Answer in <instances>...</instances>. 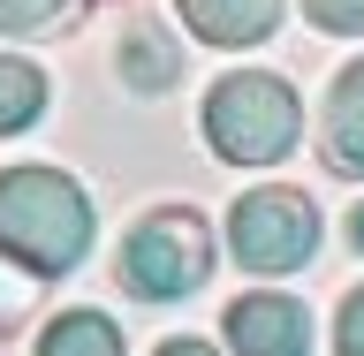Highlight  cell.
I'll return each instance as SVG.
<instances>
[{"label": "cell", "mask_w": 364, "mask_h": 356, "mask_svg": "<svg viewBox=\"0 0 364 356\" xmlns=\"http://www.w3.org/2000/svg\"><path fill=\"white\" fill-rule=\"evenodd\" d=\"M0 258L38 281H61L91 258V198L61 167H8L0 175Z\"/></svg>", "instance_id": "1"}, {"label": "cell", "mask_w": 364, "mask_h": 356, "mask_svg": "<svg viewBox=\"0 0 364 356\" xmlns=\"http://www.w3.org/2000/svg\"><path fill=\"white\" fill-rule=\"evenodd\" d=\"M205 144L228 167H281L304 136V99L289 76L273 68H228L220 84L205 91Z\"/></svg>", "instance_id": "2"}, {"label": "cell", "mask_w": 364, "mask_h": 356, "mask_svg": "<svg viewBox=\"0 0 364 356\" xmlns=\"http://www.w3.org/2000/svg\"><path fill=\"white\" fill-rule=\"evenodd\" d=\"M122 288L136 303H182L213 281V227L198 205H152L144 220L122 235Z\"/></svg>", "instance_id": "3"}, {"label": "cell", "mask_w": 364, "mask_h": 356, "mask_svg": "<svg viewBox=\"0 0 364 356\" xmlns=\"http://www.w3.org/2000/svg\"><path fill=\"white\" fill-rule=\"evenodd\" d=\"M228 250L243 273H296L318 258V205L289 182H266V190H243L228 205Z\"/></svg>", "instance_id": "4"}, {"label": "cell", "mask_w": 364, "mask_h": 356, "mask_svg": "<svg viewBox=\"0 0 364 356\" xmlns=\"http://www.w3.org/2000/svg\"><path fill=\"white\" fill-rule=\"evenodd\" d=\"M220 334L235 341L243 356H304V349H311V311H304L296 296L258 288V296H235V303H228Z\"/></svg>", "instance_id": "5"}, {"label": "cell", "mask_w": 364, "mask_h": 356, "mask_svg": "<svg viewBox=\"0 0 364 356\" xmlns=\"http://www.w3.org/2000/svg\"><path fill=\"white\" fill-rule=\"evenodd\" d=\"M281 8H289V0H175L182 31L198 45H220V53L266 45L273 31H281Z\"/></svg>", "instance_id": "6"}, {"label": "cell", "mask_w": 364, "mask_h": 356, "mask_svg": "<svg viewBox=\"0 0 364 356\" xmlns=\"http://www.w3.org/2000/svg\"><path fill=\"white\" fill-rule=\"evenodd\" d=\"M318 159H326V175L364 182V53L341 68L334 91H326V114H318Z\"/></svg>", "instance_id": "7"}, {"label": "cell", "mask_w": 364, "mask_h": 356, "mask_svg": "<svg viewBox=\"0 0 364 356\" xmlns=\"http://www.w3.org/2000/svg\"><path fill=\"white\" fill-rule=\"evenodd\" d=\"M182 61H190V53H182L159 23H144V16L122 23V38H114V76H122L129 91H144V99L175 91V84H182Z\"/></svg>", "instance_id": "8"}, {"label": "cell", "mask_w": 364, "mask_h": 356, "mask_svg": "<svg viewBox=\"0 0 364 356\" xmlns=\"http://www.w3.org/2000/svg\"><path fill=\"white\" fill-rule=\"evenodd\" d=\"M46 114V68L23 53H0V136H23Z\"/></svg>", "instance_id": "9"}, {"label": "cell", "mask_w": 364, "mask_h": 356, "mask_svg": "<svg viewBox=\"0 0 364 356\" xmlns=\"http://www.w3.org/2000/svg\"><path fill=\"white\" fill-rule=\"evenodd\" d=\"M38 349L46 356H122V326L107 311H61L38 334Z\"/></svg>", "instance_id": "10"}, {"label": "cell", "mask_w": 364, "mask_h": 356, "mask_svg": "<svg viewBox=\"0 0 364 356\" xmlns=\"http://www.w3.org/2000/svg\"><path fill=\"white\" fill-rule=\"evenodd\" d=\"M91 0H0V38H46V31H68L84 23Z\"/></svg>", "instance_id": "11"}, {"label": "cell", "mask_w": 364, "mask_h": 356, "mask_svg": "<svg viewBox=\"0 0 364 356\" xmlns=\"http://www.w3.org/2000/svg\"><path fill=\"white\" fill-rule=\"evenodd\" d=\"M304 23L326 38H364V0H304Z\"/></svg>", "instance_id": "12"}, {"label": "cell", "mask_w": 364, "mask_h": 356, "mask_svg": "<svg viewBox=\"0 0 364 356\" xmlns=\"http://www.w3.org/2000/svg\"><path fill=\"white\" fill-rule=\"evenodd\" d=\"M31 288H38V273H8V266H0V334H16V326H23Z\"/></svg>", "instance_id": "13"}, {"label": "cell", "mask_w": 364, "mask_h": 356, "mask_svg": "<svg viewBox=\"0 0 364 356\" xmlns=\"http://www.w3.org/2000/svg\"><path fill=\"white\" fill-rule=\"evenodd\" d=\"M334 341H341V356H364V288H349V303L334 318Z\"/></svg>", "instance_id": "14"}, {"label": "cell", "mask_w": 364, "mask_h": 356, "mask_svg": "<svg viewBox=\"0 0 364 356\" xmlns=\"http://www.w3.org/2000/svg\"><path fill=\"white\" fill-rule=\"evenodd\" d=\"M349 250H357V258H364V205H357V212H349Z\"/></svg>", "instance_id": "15"}]
</instances>
